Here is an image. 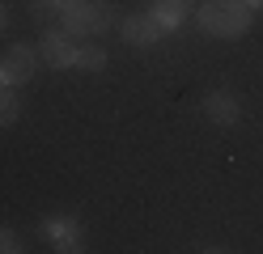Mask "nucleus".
<instances>
[{
	"mask_svg": "<svg viewBox=\"0 0 263 254\" xmlns=\"http://www.w3.org/2000/svg\"><path fill=\"white\" fill-rule=\"evenodd\" d=\"M110 26H115V9L106 5V0H98V5L81 0L72 13H64V17H60V30L68 34V38H89V34H106Z\"/></svg>",
	"mask_w": 263,
	"mask_h": 254,
	"instance_id": "f03ea898",
	"label": "nucleus"
},
{
	"mask_svg": "<svg viewBox=\"0 0 263 254\" xmlns=\"http://www.w3.org/2000/svg\"><path fill=\"white\" fill-rule=\"evenodd\" d=\"M77 5H81V0H55V9H60V17H64V13H72Z\"/></svg>",
	"mask_w": 263,
	"mask_h": 254,
	"instance_id": "f8f14e48",
	"label": "nucleus"
},
{
	"mask_svg": "<svg viewBox=\"0 0 263 254\" xmlns=\"http://www.w3.org/2000/svg\"><path fill=\"white\" fill-rule=\"evenodd\" d=\"M0 30H5V9H0Z\"/></svg>",
	"mask_w": 263,
	"mask_h": 254,
	"instance_id": "4468645a",
	"label": "nucleus"
},
{
	"mask_svg": "<svg viewBox=\"0 0 263 254\" xmlns=\"http://www.w3.org/2000/svg\"><path fill=\"white\" fill-rule=\"evenodd\" d=\"M0 85H5V81H0Z\"/></svg>",
	"mask_w": 263,
	"mask_h": 254,
	"instance_id": "2eb2a0df",
	"label": "nucleus"
},
{
	"mask_svg": "<svg viewBox=\"0 0 263 254\" xmlns=\"http://www.w3.org/2000/svg\"><path fill=\"white\" fill-rule=\"evenodd\" d=\"M17 114H22V97L13 85H0V127H13L17 123Z\"/></svg>",
	"mask_w": 263,
	"mask_h": 254,
	"instance_id": "6e6552de",
	"label": "nucleus"
},
{
	"mask_svg": "<svg viewBox=\"0 0 263 254\" xmlns=\"http://www.w3.org/2000/svg\"><path fill=\"white\" fill-rule=\"evenodd\" d=\"M119 30H123V38H127L132 47H153V43H161V34H166V26H161V22H157L153 13L127 17V22H123Z\"/></svg>",
	"mask_w": 263,
	"mask_h": 254,
	"instance_id": "20e7f679",
	"label": "nucleus"
},
{
	"mask_svg": "<svg viewBox=\"0 0 263 254\" xmlns=\"http://www.w3.org/2000/svg\"><path fill=\"white\" fill-rule=\"evenodd\" d=\"M246 5H251V9H263V0H246Z\"/></svg>",
	"mask_w": 263,
	"mask_h": 254,
	"instance_id": "ddd939ff",
	"label": "nucleus"
},
{
	"mask_svg": "<svg viewBox=\"0 0 263 254\" xmlns=\"http://www.w3.org/2000/svg\"><path fill=\"white\" fill-rule=\"evenodd\" d=\"M34 68H39V55L30 47H9V55L0 60V81L5 85H30Z\"/></svg>",
	"mask_w": 263,
	"mask_h": 254,
	"instance_id": "7ed1b4c3",
	"label": "nucleus"
},
{
	"mask_svg": "<svg viewBox=\"0 0 263 254\" xmlns=\"http://www.w3.org/2000/svg\"><path fill=\"white\" fill-rule=\"evenodd\" d=\"M204 114L212 119V123H221V127H234V123H238V114H242V106H238V97H234V93L212 89V93L204 97Z\"/></svg>",
	"mask_w": 263,
	"mask_h": 254,
	"instance_id": "423d86ee",
	"label": "nucleus"
},
{
	"mask_svg": "<svg viewBox=\"0 0 263 254\" xmlns=\"http://www.w3.org/2000/svg\"><path fill=\"white\" fill-rule=\"evenodd\" d=\"M34 17H39V22H51V17H60L55 0H34Z\"/></svg>",
	"mask_w": 263,
	"mask_h": 254,
	"instance_id": "9d476101",
	"label": "nucleus"
},
{
	"mask_svg": "<svg viewBox=\"0 0 263 254\" xmlns=\"http://www.w3.org/2000/svg\"><path fill=\"white\" fill-rule=\"evenodd\" d=\"M13 250H22V246H17V237H13L9 229H0V254H13Z\"/></svg>",
	"mask_w": 263,
	"mask_h": 254,
	"instance_id": "9b49d317",
	"label": "nucleus"
},
{
	"mask_svg": "<svg viewBox=\"0 0 263 254\" xmlns=\"http://www.w3.org/2000/svg\"><path fill=\"white\" fill-rule=\"evenodd\" d=\"M43 60L51 68H72L77 60V38H68L64 30H47L43 34Z\"/></svg>",
	"mask_w": 263,
	"mask_h": 254,
	"instance_id": "39448f33",
	"label": "nucleus"
},
{
	"mask_svg": "<svg viewBox=\"0 0 263 254\" xmlns=\"http://www.w3.org/2000/svg\"><path fill=\"white\" fill-rule=\"evenodd\" d=\"M191 13H195V0H153V17H157L166 30L183 26Z\"/></svg>",
	"mask_w": 263,
	"mask_h": 254,
	"instance_id": "0eeeda50",
	"label": "nucleus"
},
{
	"mask_svg": "<svg viewBox=\"0 0 263 254\" xmlns=\"http://www.w3.org/2000/svg\"><path fill=\"white\" fill-rule=\"evenodd\" d=\"M251 5L246 0H204L195 17H200V30L212 38H238V34L251 30Z\"/></svg>",
	"mask_w": 263,
	"mask_h": 254,
	"instance_id": "f257e3e1",
	"label": "nucleus"
},
{
	"mask_svg": "<svg viewBox=\"0 0 263 254\" xmlns=\"http://www.w3.org/2000/svg\"><path fill=\"white\" fill-rule=\"evenodd\" d=\"M72 68H81V72H102V68H106V51L102 47H77Z\"/></svg>",
	"mask_w": 263,
	"mask_h": 254,
	"instance_id": "1a4fd4ad",
	"label": "nucleus"
}]
</instances>
